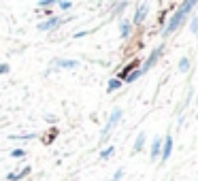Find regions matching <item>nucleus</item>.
Listing matches in <instances>:
<instances>
[{"label": "nucleus", "instance_id": "obj_16", "mask_svg": "<svg viewBox=\"0 0 198 181\" xmlns=\"http://www.w3.org/2000/svg\"><path fill=\"white\" fill-rule=\"evenodd\" d=\"M56 7H58L60 11H68V9H72V2H68V0H60V2H56Z\"/></svg>", "mask_w": 198, "mask_h": 181}, {"label": "nucleus", "instance_id": "obj_4", "mask_svg": "<svg viewBox=\"0 0 198 181\" xmlns=\"http://www.w3.org/2000/svg\"><path fill=\"white\" fill-rule=\"evenodd\" d=\"M68 17H60V15H53V17H49V19H45V22H41L38 24V30L41 32H49V30H56V28H60V26L64 24Z\"/></svg>", "mask_w": 198, "mask_h": 181}, {"label": "nucleus", "instance_id": "obj_1", "mask_svg": "<svg viewBox=\"0 0 198 181\" xmlns=\"http://www.w3.org/2000/svg\"><path fill=\"white\" fill-rule=\"evenodd\" d=\"M196 4H198L196 0H186V2H181V4L177 7V11L171 15L168 24L164 26V30H162V36H164V38H166V36H171V34L177 30V28H179V26L186 22V17H187L192 11H194V9H196Z\"/></svg>", "mask_w": 198, "mask_h": 181}, {"label": "nucleus", "instance_id": "obj_3", "mask_svg": "<svg viewBox=\"0 0 198 181\" xmlns=\"http://www.w3.org/2000/svg\"><path fill=\"white\" fill-rule=\"evenodd\" d=\"M164 49H166V45H158V47L153 49L151 53H149V58H147V60H145V64H143V66H141V72H143V75H145V72L149 71V68H151V66H156V62L160 60V56H162L164 53Z\"/></svg>", "mask_w": 198, "mask_h": 181}, {"label": "nucleus", "instance_id": "obj_23", "mask_svg": "<svg viewBox=\"0 0 198 181\" xmlns=\"http://www.w3.org/2000/svg\"><path fill=\"white\" fill-rule=\"evenodd\" d=\"M7 181H22V179H19L17 173H9V175H7Z\"/></svg>", "mask_w": 198, "mask_h": 181}, {"label": "nucleus", "instance_id": "obj_19", "mask_svg": "<svg viewBox=\"0 0 198 181\" xmlns=\"http://www.w3.org/2000/svg\"><path fill=\"white\" fill-rule=\"evenodd\" d=\"M11 139H22V141H28V139H34V134H11Z\"/></svg>", "mask_w": 198, "mask_h": 181}, {"label": "nucleus", "instance_id": "obj_9", "mask_svg": "<svg viewBox=\"0 0 198 181\" xmlns=\"http://www.w3.org/2000/svg\"><path fill=\"white\" fill-rule=\"evenodd\" d=\"M162 136H156L151 141V149H149V158H151V162H156L158 160V156H160V151H162Z\"/></svg>", "mask_w": 198, "mask_h": 181}, {"label": "nucleus", "instance_id": "obj_25", "mask_svg": "<svg viewBox=\"0 0 198 181\" xmlns=\"http://www.w3.org/2000/svg\"><path fill=\"white\" fill-rule=\"evenodd\" d=\"M9 72V64H0V75H7Z\"/></svg>", "mask_w": 198, "mask_h": 181}, {"label": "nucleus", "instance_id": "obj_21", "mask_svg": "<svg viewBox=\"0 0 198 181\" xmlns=\"http://www.w3.org/2000/svg\"><path fill=\"white\" fill-rule=\"evenodd\" d=\"M11 156L13 158H23V156H26V149H13Z\"/></svg>", "mask_w": 198, "mask_h": 181}, {"label": "nucleus", "instance_id": "obj_6", "mask_svg": "<svg viewBox=\"0 0 198 181\" xmlns=\"http://www.w3.org/2000/svg\"><path fill=\"white\" fill-rule=\"evenodd\" d=\"M173 136L171 134H166L164 136V141H162V151H160V162H168V158H171V154H173Z\"/></svg>", "mask_w": 198, "mask_h": 181}, {"label": "nucleus", "instance_id": "obj_2", "mask_svg": "<svg viewBox=\"0 0 198 181\" xmlns=\"http://www.w3.org/2000/svg\"><path fill=\"white\" fill-rule=\"evenodd\" d=\"M121 115H124V109L121 107H115L113 111H111V115H109V120H106L105 128H102V132H100V143H105L106 139L111 136L113 128H115L117 124H119V120H121Z\"/></svg>", "mask_w": 198, "mask_h": 181}, {"label": "nucleus", "instance_id": "obj_8", "mask_svg": "<svg viewBox=\"0 0 198 181\" xmlns=\"http://www.w3.org/2000/svg\"><path fill=\"white\" fill-rule=\"evenodd\" d=\"M136 68H141V60H132V62H128V64H126V66H124V68L119 71V75H117L115 79H119V81L124 83V79H126V77H128L132 71H136Z\"/></svg>", "mask_w": 198, "mask_h": 181}, {"label": "nucleus", "instance_id": "obj_22", "mask_svg": "<svg viewBox=\"0 0 198 181\" xmlns=\"http://www.w3.org/2000/svg\"><path fill=\"white\" fill-rule=\"evenodd\" d=\"M121 177H124V166H119V169L115 170V175H113V181H119Z\"/></svg>", "mask_w": 198, "mask_h": 181}, {"label": "nucleus", "instance_id": "obj_5", "mask_svg": "<svg viewBox=\"0 0 198 181\" xmlns=\"http://www.w3.org/2000/svg\"><path fill=\"white\" fill-rule=\"evenodd\" d=\"M147 13H149V4H147V2H141V4H136V11H134V19H132L130 24H132V26H141L143 22H145Z\"/></svg>", "mask_w": 198, "mask_h": 181}, {"label": "nucleus", "instance_id": "obj_18", "mask_svg": "<svg viewBox=\"0 0 198 181\" xmlns=\"http://www.w3.org/2000/svg\"><path fill=\"white\" fill-rule=\"evenodd\" d=\"M190 30H192V34H196V32H198V13L192 17V22H190Z\"/></svg>", "mask_w": 198, "mask_h": 181}, {"label": "nucleus", "instance_id": "obj_17", "mask_svg": "<svg viewBox=\"0 0 198 181\" xmlns=\"http://www.w3.org/2000/svg\"><path fill=\"white\" fill-rule=\"evenodd\" d=\"M53 4H56V2H53V0H38V4H36V7H38V9H51V7H53Z\"/></svg>", "mask_w": 198, "mask_h": 181}, {"label": "nucleus", "instance_id": "obj_7", "mask_svg": "<svg viewBox=\"0 0 198 181\" xmlns=\"http://www.w3.org/2000/svg\"><path fill=\"white\" fill-rule=\"evenodd\" d=\"M53 68L56 71H75V68H79V62L77 60H64V58H56L53 60Z\"/></svg>", "mask_w": 198, "mask_h": 181}, {"label": "nucleus", "instance_id": "obj_20", "mask_svg": "<svg viewBox=\"0 0 198 181\" xmlns=\"http://www.w3.org/2000/svg\"><path fill=\"white\" fill-rule=\"evenodd\" d=\"M126 7H128V2H119V4H117V7H115L117 11H113V13H115V15H121V13H124V9H126Z\"/></svg>", "mask_w": 198, "mask_h": 181}, {"label": "nucleus", "instance_id": "obj_12", "mask_svg": "<svg viewBox=\"0 0 198 181\" xmlns=\"http://www.w3.org/2000/svg\"><path fill=\"white\" fill-rule=\"evenodd\" d=\"M190 66H192V60H190L187 56H183V58L179 60V72H187V71H190Z\"/></svg>", "mask_w": 198, "mask_h": 181}, {"label": "nucleus", "instance_id": "obj_10", "mask_svg": "<svg viewBox=\"0 0 198 181\" xmlns=\"http://www.w3.org/2000/svg\"><path fill=\"white\" fill-rule=\"evenodd\" d=\"M145 143H147V134H145V132H139V134H136V139H134V147H132V154H139L141 149L145 147Z\"/></svg>", "mask_w": 198, "mask_h": 181}, {"label": "nucleus", "instance_id": "obj_11", "mask_svg": "<svg viewBox=\"0 0 198 181\" xmlns=\"http://www.w3.org/2000/svg\"><path fill=\"white\" fill-rule=\"evenodd\" d=\"M119 34H121V38H128V36L132 34V24H130L128 19H121V24H119Z\"/></svg>", "mask_w": 198, "mask_h": 181}, {"label": "nucleus", "instance_id": "obj_15", "mask_svg": "<svg viewBox=\"0 0 198 181\" xmlns=\"http://www.w3.org/2000/svg\"><path fill=\"white\" fill-rule=\"evenodd\" d=\"M113 154H115V147H113V145H109L106 149H102V151H100V160H109Z\"/></svg>", "mask_w": 198, "mask_h": 181}, {"label": "nucleus", "instance_id": "obj_13", "mask_svg": "<svg viewBox=\"0 0 198 181\" xmlns=\"http://www.w3.org/2000/svg\"><path fill=\"white\" fill-rule=\"evenodd\" d=\"M141 75H143V72H141V68H136V71H132L128 75V77H126V79H124V83H134V81H136V79H139Z\"/></svg>", "mask_w": 198, "mask_h": 181}, {"label": "nucleus", "instance_id": "obj_24", "mask_svg": "<svg viewBox=\"0 0 198 181\" xmlns=\"http://www.w3.org/2000/svg\"><path fill=\"white\" fill-rule=\"evenodd\" d=\"M28 173H30V166H26V169H22L19 173H17V175H19V179H23V177H26Z\"/></svg>", "mask_w": 198, "mask_h": 181}, {"label": "nucleus", "instance_id": "obj_14", "mask_svg": "<svg viewBox=\"0 0 198 181\" xmlns=\"http://www.w3.org/2000/svg\"><path fill=\"white\" fill-rule=\"evenodd\" d=\"M121 85H124V83H121L119 79H111V81L106 83V92H115V90H119Z\"/></svg>", "mask_w": 198, "mask_h": 181}]
</instances>
